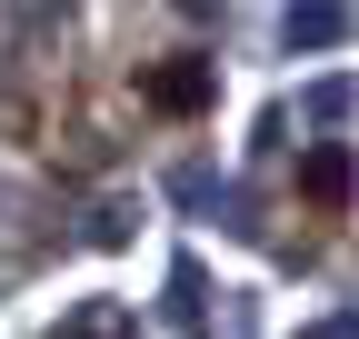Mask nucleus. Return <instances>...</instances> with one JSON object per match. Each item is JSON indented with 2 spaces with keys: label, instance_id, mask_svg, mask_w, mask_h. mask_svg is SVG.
I'll return each mask as SVG.
<instances>
[{
  "label": "nucleus",
  "instance_id": "nucleus-1",
  "mask_svg": "<svg viewBox=\"0 0 359 339\" xmlns=\"http://www.w3.org/2000/svg\"><path fill=\"white\" fill-rule=\"evenodd\" d=\"M210 90H219L210 60H160V70H140V100H150L160 120H200V110H210Z\"/></svg>",
  "mask_w": 359,
  "mask_h": 339
},
{
  "label": "nucleus",
  "instance_id": "nucleus-2",
  "mask_svg": "<svg viewBox=\"0 0 359 339\" xmlns=\"http://www.w3.org/2000/svg\"><path fill=\"white\" fill-rule=\"evenodd\" d=\"M299 200L320 209V220H349V150H299Z\"/></svg>",
  "mask_w": 359,
  "mask_h": 339
}]
</instances>
